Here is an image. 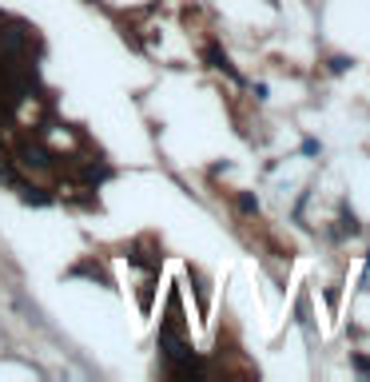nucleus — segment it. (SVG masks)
<instances>
[{
    "label": "nucleus",
    "instance_id": "obj_5",
    "mask_svg": "<svg viewBox=\"0 0 370 382\" xmlns=\"http://www.w3.org/2000/svg\"><path fill=\"white\" fill-rule=\"evenodd\" d=\"M346 64H350L346 56H334V60H331V72H346Z\"/></svg>",
    "mask_w": 370,
    "mask_h": 382
},
{
    "label": "nucleus",
    "instance_id": "obj_4",
    "mask_svg": "<svg viewBox=\"0 0 370 382\" xmlns=\"http://www.w3.org/2000/svg\"><path fill=\"white\" fill-rule=\"evenodd\" d=\"M350 362H355V370H362V374H370V358L355 355V358H350Z\"/></svg>",
    "mask_w": 370,
    "mask_h": 382
},
{
    "label": "nucleus",
    "instance_id": "obj_1",
    "mask_svg": "<svg viewBox=\"0 0 370 382\" xmlns=\"http://www.w3.org/2000/svg\"><path fill=\"white\" fill-rule=\"evenodd\" d=\"M16 156H20V168H25V172H48L52 160H56L44 144H20V151H16Z\"/></svg>",
    "mask_w": 370,
    "mask_h": 382
},
{
    "label": "nucleus",
    "instance_id": "obj_2",
    "mask_svg": "<svg viewBox=\"0 0 370 382\" xmlns=\"http://www.w3.org/2000/svg\"><path fill=\"white\" fill-rule=\"evenodd\" d=\"M207 60H211V68H219V72H227V76H235V68H231V60H227V52H219L215 44L207 48Z\"/></svg>",
    "mask_w": 370,
    "mask_h": 382
},
{
    "label": "nucleus",
    "instance_id": "obj_3",
    "mask_svg": "<svg viewBox=\"0 0 370 382\" xmlns=\"http://www.w3.org/2000/svg\"><path fill=\"white\" fill-rule=\"evenodd\" d=\"M239 207L243 211H259V199L255 196H239Z\"/></svg>",
    "mask_w": 370,
    "mask_h": 382
}]
</instances>
